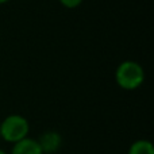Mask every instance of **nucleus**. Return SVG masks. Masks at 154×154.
I'll list each match as a JSON object with an SVG mask.
<instances>
[{"label":"nucleus","mask_w":154,"mask_h":154,"mask_svg":"<svg viewBox=\"0 0 154 154\" xmlns=\"http://www.w3.org/2000/svg\"><path fill=\"white\" fill-rule=\"evenodd\" d=\"M115 81L122 89H138L145 81V70L138 62L127 60L118 65L115 70Z\"/></svg>","instance_id":"1"},{"label":"nucleus","mask_w":154,"mask_h":154,"mask_svg":"<svg viewBox=\"0 0 154 154\" xmlns=\"http://www.w3.org/2000/svg\"><path fill=\"white\" fill-rule=\"evenodd\" d=\"M30 134V123L23 115L11 114L0 122V138L7 143H16L27 138Z\"/></svg>","instance_id":"2"},{"label":"nucleus","mask_w":154,"mask_h":154,"mask_svg":"<svg viewBox=\"0 0 154 154\" xmlns=\"http://www.w3.org/2000/svg\"><path fill=\"white\" fill-rule=\"evenodd\" d=\"M39 143L43 154H54L57 153L62 146V137L58 131L49 130L41 134V137L37 139Z\"/></svg>","instance_id":"3"},{"label":"nucleus","mask_w":154,"mask_h":154,"mask_svg":"<svg viewBox=\"0 0 154 154\" xmlns=\"http://www.w3.org/2000/svg\"><path fill=\"white\" fill-rule=\"evenodd\" d=\"M10 154H43V152L37 139L27 137V138L14 143Z\"/></svg>","instance_id":"4"},{"label":"nucleus","mask_w":154,"mask_h":154,"mask_svg":"<svg viewBox=\"0 0 154 154\" xmlns=\"http://www.w3.org/2000/svg\"><path fill=\"white\" fill-rule=\"evenodd\" d=\"M127 154H154V146L149 139H137L130 145Z\"/></svg>","instance_id":"5"},{"label":"nucleus","mask_w":154,"mask_h":154,"mask_svg":"<svg viewBox=\"0 0 154 154\" xmlns=\"http://www.w3.org/2000/svg\"><path fill=\"white\" fill-rule=\"evenodd\" d=\"M60 3L66 8H76L81 4L82 0H60Z\"/></svg>","instance_id":"6"},{"label":"nucleus","mask_w":154,"mask_h":154,"mask_svg":"<svg viewBox=\"0 0 154 154\" xmlns=\"http://www.w3.org/2000/svg\"><path fill=\"white\" fill-rule=\"evenodd\" d=\"M0 154H8L7 152H5V150H3L2 147H0Z\"/></svg>","instance_id":"7"},{"label":"nucleus","mask_w":154,"mask_h":154,"mask_svg":"<svg viewBox=\"0 0 154 154\" xmlns=\"http://www.w3.org/2000/svg\"><path fill=\"white\" fill-rule=\"evenodd\" d=\"M7 2H10V0H0V4H4V3H7Z\"/></svg>","instance_id":"8"}]
</instances>
